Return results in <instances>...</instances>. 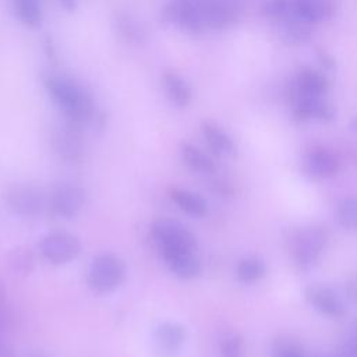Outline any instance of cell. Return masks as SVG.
<instances>
[{"mask_svg": "<svg viewBox=\"0 0 357 357\" xmlns=\"http://www.w3.org/2000/svg\"><path fill=\"white\" fill-rule=\"evenodd\" d=\"M46 91L53 102L71 121L79 127L95 119V103L88 91L63 75H46L43 78Z\"/></svg>", "mask_w": 357, "mask_h": 357, "instance_id": "1", "label": "cell"}, {"mask_svg": "<svg viewBox=\"0 0 357 357\" xmlns=\"http://www.w3.org/2000/svg\"><path fill=\"white\" fill-rule=\"evenodd\" d=\"M126 279L124 261L112 252H102L96 255L88 268V286L100 294L114 291Z\"/></svg>", "mask_w": 357, "mask_h": 357, "instance_id": "2", "label": "cell"}, {"mask_svg": "<svg viewBox=\"0 0 357 357\" xmlns=\"http://www.w3.org/2000/svg\"><path fill=\"white\" fill-rule=\"evenodd\" d=\"M151 234L160 252L165 251H195V236L180 222L169 218L156 219Z\"/></svg>", "mask_w": 357, "mask_h": 357, "instance_id": "3", "label": "cell"}, {"mask_svg": "<svg viewBox=\"0 0 357 357\" xmlns=\"http://www.w3.org/2000/svg\"><path fill=\"white\" fill-rule=\"evenodd\" d=\"M160 21L190 35H199L206 28L199 1L197 0L169 1L160 11Z\"/></svg>", "mask_w": 357, "mask_h": 357, "instance_id": "4", "label": "cell"}, {"mask_svg": "<svg viewBox=\"0 0 357 357\" xmlns=\"http://www.w3.org/2000/svg\"><path fill=\"white\" fill-rule=\"evenodd\" d=\"M325 247L326 234L318 227L301 229L290 241L291 257L301 269H310L317 265Z\"/></svg>", "mask_w": 357, "mask_h": 357, "instance_id": "5", "label": "cell"}, {"mask_svg": "<svg viewBox=\"0 0 357 357\" xmlns=\"http://www.w3.org/2000/svg\"><path fill=\"white\" fill-rule=\"evenodd\" d=\"M79 238L64 230H54L45 234L39 243L42 257L53 265H66L73 262L81 252Z\"/></svg>", "mask_w": 357, "mask_h": 357, "instance_id": "6", "label": "cell"}, {"mask_svg": "<svg viewBox=\"0 0 357 357\" xmlns=\"http://www.w3.org/2000/svg\"><path fill=\"white\" fill-rule=\"evenodd\" d=\"M4 201L13 213L22 218L38 216L46 206L43 191L28 183H18L8 187Z\"/></svg>", "mask_w": 357, "mask_h": 357, "instance_id": "7", "label": "cell"}, {"mask_svg": "<svg viewBox=\"0 0 357 357\" xmlns=\"http://www.w3.org/2000/svg\"><path fill=\"white\" fill-rule=\"evenodd\" d=\"M205 26L213 31H225L238 22L243 14L240 0H201Z\"/></svg>", "mask_w": 357, "mask_h": 357, "instance_id": "8", "label": "cell"}, {"mask_svg": "<svg viewBox=\"0 0 357 357\" xmlns=\"http://www.w3.org/2000/svg\"><path fill=\"white\" fill-rule=\"evenodd\" d=\"M50 141L57 156L66 162L77 163L85 155V141L81 127L71 121L54 128Z\"/></svg>", "mask_w": 357, "mask_h": 357, "instance_id": "9", "label": "cell"}, {"mask_svg": "<svg viewBox=\"0 0 357 357\" xmlns=\"http://www.w3.org/2000/svg\"><path fill=\"white\" fill-rule=\"evenodd\" d=\"M187 339L183 325L176 321H162L152 332V349L158 357H176Z\"/></svg>", "mask_w": 357, "mask_h": 357, "instance_id": "10", "label": "cell"}, {"mask_svg": "<svg viewBox=\"0 0 357 357\" xmlns=\"http://www.w3.org/2000/svg\"><path fill=\"white\" fill-rule=\"evenodd\" d=\"M85 205V191L82 187L64 183L56 187L49 198L52 212L63 219L75 218Z\"/></svg>", "mask_w": 357, "mask_h": 357, "instance_id": "11", "label": "cell"}, {"mask_svg": "<svg viewBox=\"0 0 357 357\" xmlns=\"http://www.w3.org/2000/svg\"><path fill=\"white\" fill-rule=\"evenodd\" d=\"M305 300L319 314L329 318H340L346 314V305L342 297L331 287L324 284H311L305 289Z\"/></svg>", "mask_w": 357, "mask_h": 357, "instance_id": "12", "label": "cell"}, {"mask_svg": "<svg viewBox=\"0 0 357 357\" xmlns=\"http://www.w3.org/2000/svg\"><path fill=\"white\" fill-rule=\"evenodd\" d=\"M293 17L314 25L329 21L336 13L335 0H290Z\"/></svg>", "mask_w": 357, "mask_h": 357, "instance_id": "13", "label": "cell"}, {"mask_svg": "<svg viewBox=\"0 0 357 357\" xmlns=\"http://www.w3.org/2000/svg\"><path fill=\"white\" fill-rule=\"evenodd\" d=\"M293 114L300 121L319 120L331 121L335 117V109L325 98H310L294 95L293 98Z\"/></svg>", "mask_w": 357, "mask_h": 357, "instance_id": "14", "label": "cell"}, {"mask_svg": "<svg viewBox=\"0 0 357 357\" xmlns=\"http://www.w3.org/2000/svg\"><path fill=\"white\" fill-rule=\"evenodd\" d=\"M170 272L184 280H191L202 273V264L195 251H165L160 252Z\"/></svg>", "mask_w": 357, "mask_h": 357, "instance_id": "15", "label": "cell"}, {"mask_svg": "<svg viewBox=\"0 0 357 357\" xmlns=\"http://www.w3.org/2000/svg\"><path fill=\"white\" fill-rule=\"evenodd\" d=\"M339 170V160L333 152L325 148H314L305 156V172L315 180L335 176Z\"/></svg>", "mask_w": 357, "mask_h": 357, "instance_id": "16", "label": "cell"}, {"mask_svg": "<svg viewBox=\"0 0 357 357\" xmlns=\"http://www.w3.org/2000/svg\"><path fill=\"white\" fill-rule=\"evenodd\" d=\"M201 132L209 149L215 155L223 158H230L236 155V144L233 138L219 124L209 120L204 121L201 124Z\"/></svg>", "mask_w": 357, "mask_h": 357, "instance_id": "17", "label": "cell"}, {"mask_svg": "<svg viewBox=\"0 0 357 357\" xmlns=\"http://www.w3.org/2000/svg\"><path fill=\"white\" fill-rule=\"evenodd\" d=\"M113 25L119 35L131 45L139 46L146 43L148 40V31L144 24L132 14L127 11H117L114 14Z\"/></svg>", "mask_w": 357, "mask_h": 357, "instance_id": "18", "label": "cell"}, {"mask_svg": "<svg viewBox=\"0 0 357 357\" xmlns=\"http://www.w3.org/2000/svg\"><path fill=\"white\" fill-rule=\"evenodd\" d=\"M328 91V79L319 71L301 68L294 77V95L324 98Z\"/></svg>", "mask_w": 357, "mask_h": 357, "instance_id": "19", "label": "cell"}, {"mask_svg": "<svg viewBox=\"0 0 357 357\" xmlns=\"http://www.w3.org/2000/svg\"><path fill=\"white\" fill-rule=\"evenodd\" d=\"M163 88L169 100L178 109L187 107L192 100V91L190 84L178 73L166 70L162 75Z\"/></svg>", "mask_w": 357, "mask_h": 357, "instance_id": "20", "label": "cell"}, {"mask_svg": "<svg viewBox=\"0 0 357 357\" xmlns=\"http://www.w3.org/2000/svg\"><path fill=\"white\" fill-rule=\"evenodd\" d=\"M169 197L178 206L180 211H183L184 213L192 218H202L208 212L206 201L199 194L191 190L172 187L169 190Z\"/></svg>", "mask_w": 357, "mask_h": 357, "instance_id": "21", "label": "cell"}, {"mask_svg": "<svg viewBox=\"0 0 357 357\" xmlns=\"http://www.w3.org/2000/svg\"><path fill=\"white\" fill-rule=\"evenodd\" d=\"M310 24L296 18V17H289L286 20H282L276 22V31L282 42L286 45H303L310 38Z\"/></svg>", "mask_w": 357, "mask_h": 357, "instance_id": "22", "label": "cell"}, {"mask_svg": "<svg viewBox=\"0 0 357 357\" xmlns=\"http://www.w3.org/2000/svg\"><path fill=\"white\" fill-rule=\"evenodd\" d=\"M178 151L183 162L192 172L201 173V174H211L216 170V166L212 158H209L204 151H201L195 145L190 142H181Z\"/></svg>", "mask_w": 357, "mask_h": 357, "instance_id": "23", "label": "cell"}, {"mask_svg": "<svg viewBox=\"0 0 357 357\" xmlns=\"http://www.w3.org/2000/svg\"><path fill=\"white\" fill-rule=\"evenodd\" d=\"M7 262L13 273L18 276H28L33 272L36 259L33 251L26 245L14 247L7 257Z\"/></svg>", "mask_w": 357, "mask_h": 357, "instance_id": "24", "label": "cell"}, {"mask_svg": "<svg viewBox=\"0 0 357 357\" xmlns=\"http://www.w3.org/2000/svg\"><path fill=\"white\" fill-rule=\"evenodd\" d=\"M17 18L29 28H38L43 20L40 0H11Z\"/></svg>", "mask_w": 357, "mask_h": 357, "instance_id": "25", "label": "cell"}, {"mask_svg": "<svg viewBox=\"0 0 357 357\" xmlns=\"http://www.w3.org/2000/svg\"><path fill=\"white\" fill-rule=\"evenodd\" d=\"M266 273V265L259 257L251 255L238 261L236 266V276L243 283H255Z\"/></svg>", "mask_w": 357, "mask_h": 357, "instance_id": "26", "label": "cell"}, {"mask_svg": "<svg viewBox=\"0 0 357 357\" xmlns=\"http://www.w3.org/2000/svg\"><path fill=\"white\" fill-rule=\"evenodd\" d=\"M337 225L346 230H357V197L342 199L335 211Z\"/></svg>", "mask_w": 357, "mask_h": 357, "instance_id": "27", "label": "cell"}, {"mask_svg": "<svg viewBox=\"0 0 357 357\" xmlns=\"http://www.w3.org/2000/svg\"><path fill=\"white\" fill-rule=\"evenodd\" d=\"M261 11L266 20L275 24L289 17H293L290 0H266L262 4Z\"/></svg>", "mask_w": 357, "mask_h": 357, "instance_id": "28", "label": "cell"}, {"mask_svg": "<svg viewBox=\"0 0 357 357\" xmlns=\"http://www.w3.org/2000/svg\"><path fill=\"white\" fill-rule=\"evenodd\" d=\"M223 357H244V343L238 333H227L220 342Z\"/></svg>", "mask_w": 357, "mask_h": 357, "instance_id": "29", "label": "cell"}, {"mask_svg": "<svg viewBox=\"0 0 357 357\" xmlns=\"http://www.w3.org/2000/svg\"><path fill=\"white\" fill-rule=\"evenodd\" d=\"M271 357H307L303 349L291 340H276Z\"/></svg>", "mask_w": 357, "mask_h": 357, "instance_id": "30", "label": "cell"}, {"mask_svg": "<svg viewBox=\"0 0 357 357\" xmlns=\"http://www.w3.org/2000/svg\"><path fill=\"white\" fill-rule=\"evenodd\" d=\"M0 357H17L13 344L3 336H0Z\"/></svg>", "mask_w": 357, "mask_h": 357, "instance_id": "31", "label": "cell"}, {"mask_svg": "<svg viewBox=\"0 0 357 357\" xmlns=\"http://www.w3.org/2000/svg\"><path fill=\"white\" fill-rule=\"evenodd\" d=\"M347 294H349V298L357 305V276H354L349 284H347Z\"/></svg>", "mask_w": 357, "mask_h": 357, "instance_id": "32", "label": "cell"}, {"mask_svg": "<svg viewBox=\"0 0 357 357\" xmlns=\"http://www.w3.org/2000/svg\"><path fill=\"white\" fill-rule=\"evenodd\" d=\"M59 3L66 11H74L78 6V0H59Z\"/></svg>", "mask_w": 357, "mask_h": 357, "instance_id": "33", "label": "cell"}, {"mask_svg": "<svg viewBox=\"0 0 357 357\" xmlns=\"http://www.w3.org/2000/svg\"><path fill=\"white\" fill-rule=\"evenodd\" d=\"M4 303H6V289L3 286V282L0 280V310H3Z\"/></svg>", "mask_w": 357, "mask_h": 357, "instance_id": "34", "label": "cell"}, {"mask_svg": "<svg viewBox=\"0 0 357 357\" xmlns=\"http://www.w3.org/2000/svg\"><path fill=\"white\" fill-rule=\"evenodd\" d=\"M24 357H52L50 354L45 353V351H40V350H36V351H31L28 354H25Z\"/></svg>", "mask_w": 357, "mask_h": 357, "instance_id": "35", "label": "cell"}, {"mask_svg": "<svg viewBox=\"0 0 357 357\" xmlns=\"http://www.w3.org/2000/svg\"><path fill=\"white\" fill-rule=\"evenodd\" d=\"M321 357H344L339 350L335 351V353H326V354H322Z\"/></svg>", "mask_w": 357, "mask_h": 357, "instance_id": "36", "label": "cell"}, {"mask_svg": "<svg viewBox=\"0 0 357 357\" xmlns=\"http://www.w3.org/2000/svg\"><path fill=\"white\" fill-rule=\"evenodd\" d=\"M197 1H201V0H197Z\"/></svg>", "mask_w": 357, "mask_h": 357, "instance_id": "37", "label": "cell"}]
</instances>
